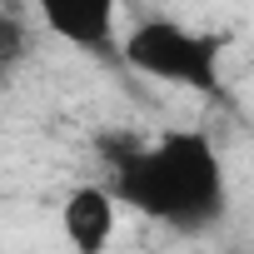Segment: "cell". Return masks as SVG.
Wrapping results in <instances>:
<instances>
[{
  "label": "cell",
  "instance_id": "cell-1",
  "mask_svg": "<svg viewBox=\"0 0 254 254\" xmlns=\"http://www.w3.org/2000/svg\"><path fill=\"white\" fill-rule=\"evenodd\" d=\"M115 194L120 204L140 209L180 234H199L224 219L229 180L214 140L204 130H165L145 145L115 155Z\"/></svg>",
  "mask_w": 254,
  "mask_h": 254
},
{
  "label": "cell",
  "instance_id": "cell-2",
  "mask_svg": "<svg viewBox=\"0 0 254 254\" xmlns=\"http://www.w3.org/2000/svg\"><path fill=\"white\" fill-rule=\"evenodd\" d=\"M120 60L140 75H150V80H160V85L190 90L199 100L224 95V35L180 25L170 15L140 20L135 30H125Z\"/></svg>",
  "mask_w": 254,
  "mask_h": 254
},
{
  "label": "cell",
  "instance_id": "cell-3",
  "mask_svg": "<svg viewBox=\"0 0 254 254\" xmlns=\"http://www.w3.org/2000/svg\"><path fill=\"white\" fill-rule=\"evenodd\" d=\"M35 15L60 45H70L80 55L120 60V45H125L115 30L120 0H35Z\"/></svg>",
  "mask_w": 254,
  "mask_h": 254
},
{
  "label": "cell",
  "instance_id": "cell-4",
  "mask_svg": "<svg viewBox=\"0 0 254 254\" xmlns=\"http://www.w3.org/2000/svg\"><path fill=\"white\" fill-rule=\"evenodd\" d=\"M115 229H120L115 185H75L60 199V239L70 254H110Z\"/></svg>",
  "mask_w": 254,
  "mask_h": 254
},
{
  "label": "cell",
  "instance_id": "cell-5",
  "mask_svg": "<svg viewBox=\"0 0 254 254\" xmlns=\"http://www.w3.org/2000/svg\"><path fill=\"white\" fill-rule=\"evenodd\" d=\"M224 254H249V249H224Z\"/></svg>",
  "mask_w": 254,
  "mask_h": 254
}]
</instances>
